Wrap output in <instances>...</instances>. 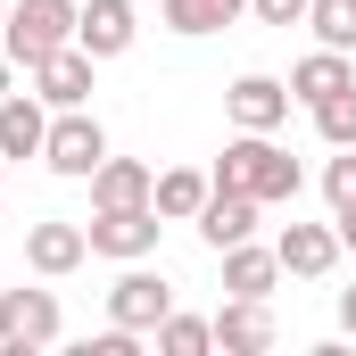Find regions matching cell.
Listing matches in <instances>:
<instances>
[{
    "instance_id": "8",
    "label": "cell",
    "mask_w": 356,
    "mask_h": 356,
    "mask_svg": "<svg viewBox=\"0 0 356 356\" xmlns=\"http://www.w3.org/2000/svg\"><path fill=\"white\" fill-rule=\"evenodd\" d=\"M91 67H99V58H91L83 42H67V50H50V58L25 67V75H33V91H42L50 108H91Z\"/></svg>"
},
{
    "instance_id": "27",
    "label": "cell",
    "mask_w": 356,
    "mask_h": 356,
    "mask_svg": "<svg viewBox=\"0 0 356 356\" xmlns=\"http://www.w3.org/2000/svg\"><path fill=\"white\" fill-rule=\"evenodd\" d=\"M340 323H348V332H356V290H340Z\"/></svg>"
},
{
    "instance_id": "9",
    "label": "cell",
    "mask_w": 356,
    "mask_h": 356,
    "mask_svg": "<svg viewBox=\"0 0 356 356\" xmlns=\"http://www.w3.org/2000/svg\"><path fill=\"white\" fill-rule=\"evenodd\" d=\"M273 257H282V273H298V282H323V273L340 266V224H282Z\"/></svg>"
},
{
    "instance_id": "26",
    "label": "cell",
    "mask_w": 356,
    "mask_h": 356,
    "mask_svg": "<svg viewBox=\"0 0 356 356\" xmlns=\"http://www.w3.org/2000/svg\"><path fill=\"white\" fill-rule=\"evenodd\" d=\"M8 91H17V58L0 50V99H8Z\"/></svg>"
},
{
    "instance_id": "21",
    "label": "cell",
    "mask_w": 356,
    "mask_h": 356,
    "mask_svg": "<svg viewBox=\"0 0 356 356\" xmlns=\"http://www.w3.org/2000/svg\"><path fill=\"white\" fill-rule=\"evenodd\" d=\"M307 25L323 50H348L356 58V0H307Z\"/></svg>"
},
{
    "instance_id": "18",
    "label": "cell",
    "mask_w": 356,
    "mask_h": 356,
    "mask_svg": "<svg viewBox=\"0 0 356 356\" xmlns=\"http://www.w3.org/2000/svg\"><path fill=\"white\" fill-rule=\"evenodd\" d=\"M249 17V0H158V25L182 33V42H199V33H224V25H241Z\"/></svg>"
},
{
    "instance_id": "12",
    "label": "cell",
    "mask_w": 356,
    "mask_h": 356,
    "mask_svg": "<svg viewBox=\"0 0 356 356\" xmlns=\"http://www.w3.org/2000/svg\"><path fill=\"white\" fill-rule=\"evenodd\" d=\"M257 216H266V199H249V191H207V207H199V241H207V249L257 241Z\"/></svg>"
},
{
    "instance_id": "1",
    "label": "cell",
    "mask_w": 356,
    "mask_h": 356,
    "mask_svg": "<svg viewBox=\"0 0 356 356\" xmlns=\"http://www.w3.org/2000/svg\"><path fill=\"white\" fill-rule=\"evenodd\" d=\"M207 182H216V191H249V199L282 207V199H298V182H307V175H298L290 149H273V133H232Z\"/></svg>"
},
{
    "instance_id": "19",
    "label": "cell",
    "mask_w": 356,
    "mask_h": 356,
    "mask_svg": "<svg viewBox=\"0 0 356 356\" xmlns=\"http://www.w3.org/2000/svg\"><path fill=\"white\" fill-rule=\"evenodd\" d=\"M207 191H216V182L199 175V166H166L149 199H158V216H166V224H199V207H207Z\"/></svg>"
},
{
    "instance_id": "23",
    "label": "cell",
    "mask_w": 356,
    "mask_h": 356,
    "mask_svg": "<svg viewBox=\"0 0 356 356\" xmlns=\"http://www.w3.org/2000/svg\"><path fill=\"white\" fill-rule=\"evenodd\" d=\"M323 199H332V216L356 207V149H332V166H323Z\"/></svg>"
},
{
    "instance_id": "6",
    "label": "cell",
    "mask_w": 356,
    "mask_h": 356,
    "mask_svg": "<svg viewBox=\"0 0 356 356\" xmlns=\"http://www.w3.org/2000/svg\"><path fill=\"white\" fill-rule=\"evenodd\" d=\"M67 332V315H58V290H0V348L25 356V348H50Z\"/></svg>"
},
{
    "instance_id": "24",
    "label": "cell",
    "mask_w": 356,
    "mask_h": 356,
    "mask_svg": "<svg viewBox=\"0 0 356 356\" xmlns=\"http://www.w3.org/2000/svg\"><path fill=\"white\" fill-rule=\"evenodd\" d=\"M249 17H257V25H282V33H290V25H307V0H249Z\"/></svg>"
},
{
    "instance_id": "3",
    "label": "cell",
    "mask_w": 356,
    "mask_h": 356,
    "mask_svg": "<svg viewBox=\"0 0 356 356\" xmlns=\"http://www.w3.org/2000/svg\"><path fill=\"white\" fill-rule=\"evenodd\" d=\"M108 158V133L91 108H50V141H42V166L67 182H91V166Z\"/></svg>"
},
{
    "instance_id": "25",
    "label": "cell",
    "mask_w": 356,
    "mask_h": 356,
    "mask_svg": "<svg viewBox=\"0 0 356 356\" xmlns=\"http://www.w3.org/2000/svg\"><path fill=\"white\" fill-rule=\"evenodd\" d=\"M332 224H340V249H356V207H340Z\"/></svg>"
},
{
    "instance_id": "13",
    "label": "cell",
    "mask_w": 356,
    "mask_h": 356,
    "mask_svg": "<svg viewBox=\"0 0 356 356\" xmlns=\"http://www.w3.org/2000/svg\"><path fill=\"white\" fill-rule=\"evenodd\" d=\"M50 141V99L42 91H8L0 99V158H42Z\"/></svg>"
},
{
    "instance_id": "20",
    "label": "cell",
    "mask_w": 356,
    "mask_h": 356,
    "mask_svg": "<svg viewBox=\"0 0 356 356\" xmlns=\"http://www.w3.org/2000/svg\"><path fill=\"white\" fill-rule=\"evenodd\" d=\"M149 340H158V356H207V348H216V323H207V315H182V307H175V315H166Z\"/></svg>"
},
{
    "instance_id": "14",
    "label": "cell",
    "mask_w": 356,
    "mask_h": 356,
    "mask_svg": "<svg viewBox=\"0 0 356 356\" xmlns=\"http://www.w3.org/2000/svg\"><path fill=\"white\" fill-rule=\"evenodd\" d=\"M216 348H224V356H266L273 348L266 298H224V307H216Z\"/></svg>"
},
{
    "instance_id": "11",
    "label": "cell",
    "mask_w": 356,
    "mask_h": 356,
    "mask_svg": "<svg viewBox=\"0 0 356 356\" xmlns=\"http://www.w3.org/2000/svg\"><path fill=\"white\" fill-rule=\"evenodd\" d=\"M224 116H232L241 133H273V124L290 116V83H282V75H241V83L224 91Z\"/></svg>"
},
{
    "instance_id": "4",
    "label": "cell",
    "mask_w": 356,
    "mask_h": 356,
    "mask_svg": "<svg viewBox=\"0 0 356 356\" xmlns=\"http://www.w3.org/2000/svg\"><path fill=\"white\" fill-rule=\"evenodd\" d=\"M166 315H175V282H166V273H149V257H133V266L116 273V290H108V323H124V332H141V340H149Z\"/></svg>"
},
{
    "instance_id": "29",
    "label": "cell",
    "mask_w": 356,
    "mask_h": 356,
    "mask_svg": "<svg viewBox=\"0 0 356 356\" xmlns=\"http://www.w3.org/2000/svg\"><path fill=\"white\" fill-rule=\"evenodd\" d=\"M0 199H8V182H0Z\"/></svg>"
},
{
    "instance_id": "7",
    "label": "cell",
    "mask_w": 356,
    "mask_h": 356,
    "mask_svg": "<svg viewBox=\"0 0 356 356\" xmlns=\"http://www.w3.org/2000/svg\"><path fill=\"white\" fill-rule=\"evenodd\" d=\"M75 42H83L91 58H124V50L141 42V8H133V0H83Z\"/></svg>"
},
{
    "instance_id": "28",
    "label": "cell",
    "mask_w": 356,
    "mask_h": 356,
    "mask_svg": "<svg viewBox=\"0 0 356 356\" xmlns=\"http://www.w3.org/2000/svg\"><path fill=\"white\" fill-rule=\"evenodd\" d=\"M0 25H8V0H0Z\"/></svg>"
},
{
    "instance_id": "5",
    "label": "cell",
    "mask_w": 356,
    "mask_h": 356,
    "mask_svg": "<svg viewBox=\"0 0 356 356\" xmlns=\"http://www.w3.org/2000/svg\"><path fill=\"white\" fill-rule=\"evenodd\" d=\"M91 257H116V266H133V257H149L158 249V232H166V216H158V199L149 207H91Z\"/></svg>"
},
{
    "instance_id": "2",
    "label": "cell",
    "mask_w": 356,
    "mask_h": 356,
    "mask_svg": "<svg viewBox=\"0 0 356 356\" xmlns=\"http://www.w3.org/2000/svg\"><path fill=\"white\" fill-rule=\"evenodd\" d=\"M75 17H83V0H8L0 50H8L17 67H42L50 50H67V42H75Z\"/></svg>"
},
{
    "instance_id": "10",
    "label": "cell",
    "mask_w": 356,
    "mask_h": 356,
    "mask_svg": "<svg viewBox=\"0 0 356 356\" xmlns=\"http://www.w3.org/2000/svg\"><path fill=\"white\" fill-rule=\"evenodd\" d=\"M91 257V232L83 224H58V216H42L33 232H25V266L42 273V282H58V273H75Z\"/></svg>"
},
{
    "instance_id": "16",
    "label": "cell",
    "mask_w": 356,
    "mask_h": 356,
    "mask_svg": "<svg viewBox=\"0 0 356 356\" xmlns=\"http://www.w3.org/2000/svg\"><path fill=\"white\" fill-rule=\"evenodd\" d=\"M149 191H158V175L141 158H99L91 166V207H149Z\"/></svg>"
},
{
    "instance_id": "22",
    "label": "cell",
    "mask_w": 356,
    "mask_h": 356,
    "mask_svg": "<svg viewBox=\"0 0 356 356\" xmlns=\"http://www.w3.org/2000/svg\"><path fill=\"white\" fill-rule=\"evenodd\" d=\"M315 133H323V149H356V83L315 108Z\"/></svg>"
},
{
    "instance_id": "15",
    "label": "cell",
    "mask_w": 356,
    "mask_h": 356,
    "mask_svg": "<svg viewBox=\"0 0 356 356\" xmlns=\"http://www.w3.org/2000/svg\"><path fill=\"white\" fill-rule=\"evenodd\" d=\"M224 257V298H273V282H282V257L257 249V241H232V249H216Z\"/></svg>"
},
{
    "instance_id": "17",
    "label": "cell",
    "mask_w": 356,
    "mask_h": 356,
    "mask_svg": "<svg viewBox=\"0 0 356 356\" xmlns=\"http://www.w3.org/2000/svg\"><path fill=\"white\" fill-rule=\"evenodd\" d=\"M348 83H356L348 50H323V42H315V50H307V58L290 67V99H307V108H323L332 91H348Z\"/></svg>"
}]
</instances>
